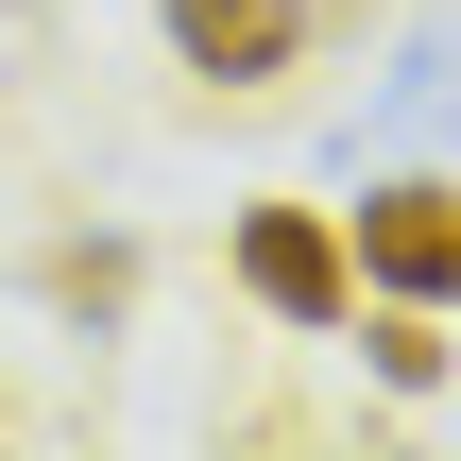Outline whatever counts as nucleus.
Wrapping results in <instances>:
<instances>
[{
    "mask_svg": "<svg viewBox=\"0 0 461 461\" xmlns=\"http://www.w3.org/2000/svg\"><path fill=\"white\" fill-rule=\"evenodd\" d=\"M342 257H359L376 291L461 308V171H376V188H359V222H342Z\"/></svg>",
    "mask_w": 461,
    "mask_h": 461,
    "instance_id": "2",
    "label": "nucleus"
},
{
    "mask_svg": "<svg viewBox=\"0 0 461 461\" xmlns=\"http://www.w3.org/2000/svg\"><path fill=\"white\" fill-rule=\"evenodd\" d=\"M222 257H240V291H257L274 325L342 342V308H359V257H342V222H325V205H240V222H222Z\"/></svg>",
    "mask_w": 461,
    "mask_h": 461,
    "instance_id": "1",
    "label": "nucleus"
},
{
    "mask_svg": "<svg viewBox=\"0 0 461 461\" xmlns=\"http://www.w3.org/2000/svg\"><path fill=\"white\" fill-rule=\"evenodd\" d=\"M342 325H359V376H376V393H411V411L461 376V342H445V308H428V291H376V308H342Z\"/></svg>",
    "mask_w": 461,
    "mask_h": 461,
    "instance_id": "4",
    "label": "nucleus"
},
{
    "mask_svg": "<svg viewBox=\"0 0 461 461\" xmlns=\"http://www.w3.org/2000/svg\"><path fill=\"white\" fill-rule=\"evenodd\" d=\"M171 17V51L205 68V86H274L291 51H308V0H154Z\"/></svg>",
    "mask_w": 461,
    "mask_h": 461,
    "instance_id": "3",
    "label": "nucleus"
},
{
    "mask_svg": "<svg viewBox=\"0 0 461 461\" xmlns=\"http://www.w3.org/2000/svg\"><path fill=\"white\" fill-rule=\"evenodd\" d=\"M325 17H359V0H308V34H325Z\"/></svg>",
    "mask_w": 461,
    "mask_h": 461,
    "instance_id": "7",
    "label": "nucleus"
},
{
    "mask_svg": "<svg viewBox=\"0 0 461 461\" xmlns=\"http://www.w3.org/2000/svg\"><path fill=\"white\" fill-rule=\"evenodd\" d=\"M461 103V34H411V68H393V86H376V120H359V137H376V154H393V137H428V120H445Z\"/></svg>",
    "mask_w": 461,
    "mask_h": 461,
    "instance_id": "6",
    "label": "nucleus"
},
{
    "mask_svg": "<svg viewBox=\"0 0 461 461\" xmlns=\"http://www.w3.org/2000/svg\"><path fill=\"white\" fill-rule=\"evenodd\" d=\"M34 291H51L68 325H120V308H137V240H51V257H34Z\"/></svg>",
    "mask_w": 461,
    "mask_h": 461,
    "instance_id": "5",
    "label": "nucleus"
}]
</instances>
